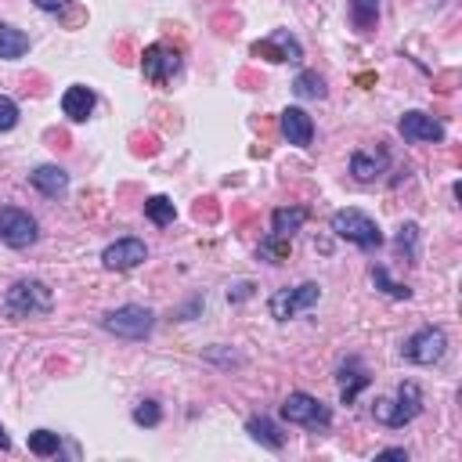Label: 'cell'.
Here are the masks:
<instances>
[{
	"label": "cell",
	"mask_w": 462,
	"mask_h": 462,
	"mask_svg": "<svg viewBox=\"0 0 462 462\" xmlns=\"http://www.w3.org/2000/svg\"><path fill=\"white\" fill-rule=\"evenodd\" d=\"M54 307V292L47 289V282L40 278H22L4 292V314L11 321H25V318H43Z\"/></svg>",
	"instance_id": "cell-1"
},
{
	"label": "cell",
	"mask_w": 462,
	"mask_h": 462,
	"mask_svg": "<svg viewBox=\"0 0 462 462\" xmlns=\"http://www.w3.org/2000/svg\"><path fill=\"white\" fill-rule=\"evenodd\" d=\"M101 328H105L108 336H116V339L141 343V339L152 336V328H155V314H152L148 307H141V303H123V307L101 314Z\"/></svg>",
	"instance_id": "cell-2"
},
{
	"label": "cell",
	"mask_w": 462,
	"mask_h": 462,
	"mask_svg": "<svg viewBox=\"0 0 462 462\" xmlns=\"http://www.w3.org/2000/svg\"><path fill=\"white\" fill-rule=\"evenodd\" d=\"M328 227H332L336 238H346L350 245H357V249H365V253H372V249L383 245L379 224H375L368 213H361V209H336L332 220H328Z\"/></svg>",
	"instance_id": "cell-3"
},
{
	"label": "cell",
	"mask_w": 462,
	"mask_h": 462,
	"mask_svg": "<svg viewBox=\"0 0 462 462\" xmlns=\"http://www.w3.org/2000/svg\"><path fill=\"white\" fill-rule=\"evenodd\" d=\"M419 411H422V390H419V383H411V379H404L393 397L375 401V419H379L383 426H390V430L408 426Z\"/></svg>",
	"instance_id": "cell-4"
},
{
	"label": "cell",
	"mask_w": 462,
	"mask_h": 462,
	"mask_svg": "<svg viewBox=\"0 0 462 462\" xmlns=\"http://www.w3.org/2000/svg\"><path fill=\"white\" fill-rule=\"evenodd\" d=\"M282 419L292 422V426H307V430H325L332 422V411L325 401H318L314 393L307 390H292L285 401H282Z\"/></svg>",
	"instance_id": "cell-5"
},
{
	"label": "cell",
	"mask_w": 462,
	"mask_h": 462,
	"mask_svg": "<svg viewBox=\"0 0 462 462\" xmlns=\"http://www.w3.org/2000/svg\"><path fill=\"white\" fill-rule=\"evenodd\" d=\"M318 300H321V285H318V282H300V285H292V289H278V292L267 300V310H271V318L289 321V318H296V314L318 307Z\"/></svg>",
	"instance_id": "cell-6"
},
{
	"label": "cell",
	"mask_w": 462,
	"mask_h": 462,
	"mask_svg": "<svg viewBox=\"0 0 462 462\" xmlns=\"http://www.w3.org/2000/svg\"><path fill=\"white\" fill-rule=\"evenodd\" d=\"M444 354H448V336L437 325H426V328L411 332L401 346V357L411 361V365H437Z\"/></svg>",
	"instance_id": "cell-7"
},
{
	"label": "cell",
	"mask_w": 462,
	"mask_h": 462,
	"mask_svg": "<svg viewBox=\"0 0 462 462\" xmlns=\"http://www.w3.org/2000/svg\"><path fill=\"white\" fill-rule=\"evenodd\" d=\"M40 238V224L32 213L18 206H0V242L11 249H29Z\"/></svg>",
	"instance_id": "cell-8"
},
{
	"label": "cell",
	"mask_w": 462,
	"mask_h": 462,
	"mask_svg": "<svg viewBox=\"0 0 462 462\" xmlns=\"http://www.w3.org/2000/svg\"><path fill=\"white\" fill-rule=\"evenodd\" d=\"M141 72H144L148 83L162 87V83H170V79L180 72V54H177L173 47H166V43H152V47H144V54H141Z\"/></svg>",
	"instance_id": "cell-9"
},
{
	"label": "cell",
	"mask_w": 462,
	"mask_h": 462,
	"mask_svg": "<svg viewBox=\"0 0 462 462\" xmlns=\"http://www.w3.org/2000/svg\"><path fill=\"white\" fill-rule=\"evenodd\" d=\"M397 130H401V137L411 141V144H440V141L448 137L444 123L433 119L430 112H419V108L404 112V116L397 119Z\"/></svg>",
	"instance_id": "cell-10"
},
{
	"label": "cell",
	"mask_w": 462,
	"mask_h": 462,
	"mask_svg": "<svg viewBox=\"0 0 462 462\" xmlns=\"http://www.w3.org/2000/svg\"><path fill=\"white\" fill-rule=\"evenodd\" d=\"M144 260H148V245H144L141 238H134V235L116 238V242H108V245L101 249V263H105L108 271H134V267H141Z\"/></svg>",
	"instance_id": "cell-11"
},
{
	"label": "cell",
	"mask_w": 462,
	"mask_h": 462,
	"mask_svg": "<svg viewBox=\"0 0 462 462\" xmlns=\"http://www.w3.org/2000/svg\"><path fill=\"white\" fill-rule=\"evenodd\" d=\"M253 54L256 58H267V61H300L303 58V47H300V40L289 29H274L267 40H256L253 43Z\"/></svg>",
	"instance_id": "cell-12"
},
{
	"label": "cell",
	"mask_w": 462,
	"mask_h": 462,
	"mask_svg": "<svg viewBox=\"0 0 462 462\" xmlns=\"http://www.w3.org/2000/svg\"><path fill=\"white\" fill-rule=\"evenodd\" d=\"M278 126H282L285 141H289V144H296V148H307V144L314 141V119H310L300 105H289V108L282 112Z\"/></svg>",
	"instance_id": "cell-13"
},
{
	"label": "cell",
	"mask_w": 462,
	"mask_h": 462,
	"mask_svg": "<svg viewBox=\"0 0 462 462\" xmlns=\"http://www.w3.org/2000/svg\"><path fill=\"white\" fill-rule=\"evenodd\" d=\"M386 166H390V155H386L383 148H357V152L350 155V173H354V180H361V184L379 180V177L386 173Z\"/></svg>",
	"instance_id": "cell-14"
},
{
	"label": "cell",
	"mask_w": 462,
	"mask_h": 462,
	"mask_svg": "<svg viewBox=\"0 0 462 462\" xmlns=\"http://www.w3.org/2000/svg\"><path fill=\"white\" fill-rule=\"evenodd\" d=\"M29 184H32L40 195L58 199V195L69 191V173H65L61 166H54V162H43V166H36V170L29 173Z\"/></svg>",
	"instance_id": "cell-15"
},
{
	"label": "cell",
	"mask_w": 462,
	"mask_h": 462,
	"mask_svg": "<svg viewBox=\"0 0 462 462\" xmlns=\"http://www.w3.org/2000/svg\"><path fill=\"white\" fill-rule=\"evenodd\" d=\"M368 383H372V375L365 372V365H361L357 357H346V361L339 365V401H343V404H354V397H357Z\"/></svg>",
	"instance_id": "cell-16"
},
{
	"label": "cell",
	"mask_w": 462,
	"mask_h": 462,
	"mask_svg": "<svg viewBox=\"0 0 462 462\" xmlns=\"http://www.w3.org/2000/svg\"><path fill=\"white\" fill-rule=\"evenodd\" d=\"M94 105H97V97H94V90L83 87V83H72V87L61 94V112H65L72 123H83V119L94 112Z\"/></svg>",
	"instance_id": "cell-17"
},
{
	"label": "cell",
	"mask_w": 462,
	"mask_h": 462,
	"mask_svg": "<svg viewBox=\"0 0 462 462\" xmlns=\"http://www.w3.org/2000/svg\"><path fill=\"white\" fill-rule=\"evenodd\" d=\"M303 224H307V206H278L271 213V235L274 238H285L289 242Z\"/></svg>",
	"instance_id": "cell-18"
},
{
	"label": "cell",
	"mask_w": 462,
	"mask_h": 462,
	"mask_svg": "<svg viewBox=\"0 0 462 462\" xmlns=\"http://www.w3.org/2000/svg\"><path fill=\"white\" fill-rule=\"evenodd\" d=\"M245 433H249L256 444L271 448V451H282V448H285V433H282L267 415H253V419L245 422Z\"/></svg>",
	"instance_id": "cell-19"
},
{
	"label": "cell",
	"mask_w": 462,
	"mask_h": 462,
	"mask_svg": "<svg viewBox=\"0 0 462 462\" xmlns=\"http://www.w3.org/2000/svg\"><path fill=\"white\" fill-rule=\"evenodd\" d=\"M29 51V36L7 22H0V58L4 61H18L22 54Z\"/></svg>",
	"instance_id": "cell-20"
},
{
	"label": "cell",
	"mask_w": 462,
	"mask_h": 462,
	"mask_svg": "<svg viewBox=\"0 0 462 462\" xmlns=\"http://www.w3.org/2000/svg\"><path fill=\"white\" fill-rule=\"evenodd\" d=\"M346 11H350L354 29L361 32H372L379 25V0H346Z\"/></svg>",
	"instance_id": "cell-21"
},
{
	"label": "cell",
	"mask_w": 462,
	"mask_h": 462,
	"mask_svg": "<svg viewBox=\"0 0 462 462\" xmlns=\"http://www.w3.org/2000/svg\"><path fill=\"white\" fill-rule=\"evenodd\" d=\"M144 217H148L152 224L166 227V224H173L177 206H173V199H166V195H148V199H144Z\"/></svg>",
	"instance_id": "cell-22"
},
{
	"label": "cell",
	"mask_w": 462,
	"mask_h": 462,
	"mask_svg": "<svg viewBox=\"0 0 462 462\" xmlns=\"http://www.w3.org/2000/svg\"><path fill=\"white\" fill-rule=\"evenodd\" d=\"M368 278H372V285H375L379 292H386V296H393V300H411V289H408V285H401V282H393V278H390V271H386L383 263H372Z\"/></svg>",
	"instance_id": "cell-23"
},
{
	"label": "cell",
	"mask_w": 462,
	"mask_h": 462,
	"mask_svg": "<svg viewBox=\"0 0 462 462\" xmlns=\"http://www.w3.org/2000/svg\"><path fill=\"white\" fill-rule=\"evenodd\" d=\"M397 253L408 260V263H419V224L408 220L397 227Z\"/></svg>",
	"instance_id": "cell-24"
},
{
	"label": "cell",
	"mask_w": 462,
	"mask_h": 462,
	"mask_svg": "<svg viewBox=\"0 0 462 462\" xmlns=\"http://www.w3.org/2000/svg\"><path fill=\"white\" fill-rule=\"evenodd\" d=\"M292 90H296L300 97H310V101H318V97H325V79H321L318 72L303 69V72H296V79H292Z\"/></svg>",
	"instance_id": "cell-25"
},
{
	"label": "cell",
	"mask_w": 462,
	"mask_h": 462,
	"mask_svg": "<svg viewBox=\"0 0 462 462\" xmlns=\"http://www.w3.org/2000/svg\"><path fill=\"white\" fill-rule=\"evenodd\" d=\"M29 451L40 455V458L58 455V451H61V437H58L54 430H32V433H29Z\"/></svg>",
	"instance_id": "cell-26"
},
{
	"label": "cell",
	"mask_w": 462,
	"mask_h": 462,
	"mask_svg": "<svg viewBox=\"0 0 462 462\" xmlns=\"http://www.w3.org/2000/svg\"><path fill=\"white\" fill-rule=\"evenodd\" d=\"M130 419H134L137 426H148V430H152V426H159V422H162V408H159V401H152V397H148V401H137V404H134Z\"/></svg>",
	"instance_id": "cell-27"
},
{
	"label": "cell",
	"mask_w": 462,
	"mask_h": 462,
	"mask_svg": "<svg viewBox=\"0 0 462 462\" xmlns=\"http://www.w3.org/2000/svg\"><path fill=\"white\" fill-rule=\"evenodd\" d=\"M260 256H263L267 263H282V260L289 256V242H285V238H274V235H267V238L260 242Z\"/></svg>",
	"instance_id": "cell-28"
},
{
	"label": "cell",
	"mask_w": 462,
	"mask_h": 462,
	"mask_svg": "<svg viewBox=\"0 0 462 462\" xmlns=\"http://www.w3.org/2000/svg\"><path fill=\"white\" fill-rule=\"evenodd\" d=\"M14 126H18V101L7 97V94H0V134L4 130H14Z\"/></svg>",
	"instance_id": "cell-29"
},
{
	"label": "cell",
	"mask_w": 462,
	"mask_h": 462,
	"mask_svg": "<svg viewBox=\"0 0 462 462\" xmlns=\"http://www.w3.org/2000/svg\"><path fill=\"white\" fill-rule=\"evenodd\" d=\"M72 0H32V7H40V11H47V14H58V11H65Z\"/></svg>",
	"instance_id": "cell-30"
},
{
	"label": "cell",
	"mask_w": 462,
	"mask_h": 462,
	"mask_svg": "<svg viewBox=\"0 0 462 462\" xmlns=\"http://www.w3.org/2000/svg\"><path fill=\"white\" fill-rule=\"evenodd\" d=\"M249 289H253L249 282H238V285H231V289H227V300H245V296H249Z\"/></svg>",
	"instance_id": "cell-31"
},
{
	"label": "cell",
	"mask_w": 462,
	"mask_h": 462,
	"mask_svg": "<svg viewBox=\"0 0 462 462\" xmlns=\"http://www.w3.org/2000/svg\"><path fill=\"white\" fill-rule=\"evenodd\" d=\"M375 458H404V462H408V451H404V448H383Z\"/></svg>",
	"instance_id": "cell-32"
},
{
	"label": "cell",
	"mask_w": 462,
	"mask_h": 462,
	"mask_svg": "<svg viewBox=\"0 0 462 462\" xmlns=\"http://www.w3.org/2000/svg\"><path fill=\"white\" fill-rule=\"evenodd\" d=\"M11 448V437H7V430H4V422H0V451H7Z\"/></svg>",
	"instance_id": "cell-33"
}]
</instances>
